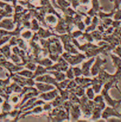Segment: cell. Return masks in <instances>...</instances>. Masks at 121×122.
I'll return each mask as SVG.
<instances>
[{
	"mask_svg": "<svg viewBox=\"0 0 121 122\" xmlns=\"http://www.w3.org/2000/svg\"><path fill=\"white\" fill-rule=\"evenodd\" d=\"M62 56L65 60L68 61V64H70L71 66L81 63L83 59L86 58V56L83 54H78L77 55L72 56L69 52H64L63 54H62Z\"/></svg>",
	"mask_w": 121,
	"mask_h": 122,
	"instance_id": "6da1fadb",
	"label": "cell"
},
{
	"mask_svg": "<svg viewBox=\"0 0 121 122\" xmlns=\"http://www.w3.org/2000/svg\"><path fill=\"white\" fill-rule=\"evenodd\" d=\"M106 59H102L100 56H98L97 57V60L94 63L93 66H92V68L91 69V75L93 76H96L97 74H98L101 69L102 68V65L105 64L106 63Z\"/></svg>",
	"mask_w": 121,
	"mask_h": 122,
	"instance_id": "7a4b0ae2",
	"label": "cell"
},
{
	"mask_svg": "<svg viewBox=\"0 0 121 122\" xmlns=\"http://www.w3.org/2000/svg\"><path fill=\"white\" fill-rule=\"evenodd\" d=\"M95 61V57H93L92 59H91L89 61L83 63L82 64V73L85 76H91L90 73H91V66L93 64V63Z\"/></svg>",
	"mask_w": 121,
	"mask_h": 122,
	"instance_id": "3957f363",
	"label": "cell"
},
{
	"mask_svg": "<svg viewBox=\"0 0 121 122\" xmlns=\"http://www.w3.org/2000/svg\"><path fill=\"white\" fill-rule=\"evenodd\" d=\"M81 109L80 107L78 105H77L76 104H73L70 109V113L71 115V119H73V121L78 120V118L80 117L81 114Z\"/></svg>",
	"mask_w": 121,
	"mask_h": 122,
	"instance_id": "277c9868",
	"label": "cell"
},
{
	"mask_svg": "<svg viewBox=\"0 0 121 122\" xmlns=\"http://www.w3.org/2000/svg\"><path fill=\"white\" fill-rule=\"evenodd\" d=\"M91 4H92V8L91 9H93L97 14L98 11H100L103 9V7L101 6L98 0H91Z\"/></svg>",
	"mask_w": 121,
	"mask_h": 122,
	"instance_id": "5b68a950",
	"label": "cell"
},
{
	"mask_svg": "<svg viewBox=\"0 0 121 122\" xmlns=\"http://www.w3.org/2000/svg\"><path fill=\"white\" fill-rule=\"evenodd\" d=\"M51 74H53L55 77H56V79L58 81H62L65 79L66 78V75L64 74H63L62 72H60L58 71H51L50 72Z\"/></svg>",
	"mask_w": 121,
	"mask_h": 122,
	"instance_id": "8992f818",
	"label": "cell"
},
{
	"mask_svg": "<svg viewBox=\"0 0 121 122\" xmlns=\"http://www.w3.org/2000/svg\"><path fill=\"white\" fill-rule=\"evenodd\" d=\"M91 34H92V36L93 37L94 39H96V40H101V39H103V34L98 30L93 31L91 32Z\"/></svg>",
	"mask_w": 121,
	"mask_h": 122,
	"instance_id": "52a82bcc",
	"label": "cell"
},
{
	"mask_svg": "<svg viewBox=\"0 0 121 122\" xmlns=\"http://www.w3.org/2000/svg\"><path fill=\"white\" fill-rule=\"evenodd\" d=\"M86 94L89 99H91V100L93 99H94V92H93V88H88L86 90Z\"/></svg>",
	"mask_w": 121,
	"mask_h": 122,
	"instance_id": "ba28073f",
	"label": "cell"
},
{
	"mask_svg": "<svg viewBox=\"0 0 121 122\" xmlns=\"http://www.w3.org/2000/svg\"><path fill=\"white\" fill-rule=\"evenodd\" d=\"M73 71V67H70L69 69H68L66 71V76L68 79H73L74 77H75V75H74V73L72 71Z\"/></svg>",
	"mask_w": 121,
	"mask_h": 122,
	"instance_id": "9c48e42d",
	"label": "cell"
},
{
	"mask_svg": "<svg viewBox=\"0 0 121 122\" xmlns=\"http://www.w3.org/2000/svg\"><path fill=\"white\" fill-rule=\"evenodd\" d=\"M83 38H85L88 42H92L93 41V37L92 36V34H88V32H85L83 34Z\"/></svg>",
	"mask_w": 121,
	"mask_h": 122,
	"instance_id": "30bf717a",
	"label": "cell"
},
{
	"mask_svg": "<svg viewBox=\"0 0 121 122\" xmlns=\"http://www.w3.org/2000/svg\"><path fill=\"white\" fill-rule=\"evenodd\" d=\"M73 73H74V75H75L76 77L80 76L81 74H83L82 69H81L79 67H74V68H73Z\"/></svg>",
	"mask_w": 121,
	"mask_h": 122,
	"instance_id": "8fae6325",
	"label": "cell"
},
{
	"mask_svg": "<svg viewBox=\"0 0 121 122\" xmlns=\"http://www.w3.org/2000/svg\"><path fill=\"white\" fill-rule=\"evenodd\" d=\"M111 2L114 4V9L117 10L121 8V0H111Z\"/></svg>",
	"mask_w": 121,
	"mask_h": 122,
	"instance_id": "7c38bea8",
	"label": "cell"
},
{
	"mask_svg": "<svg viewBox=\"0 0 121 122\" xmlns=\"http://www.w3.org/2000/svg\"><path fill=\"white\" fill-rule=\"evenodd\" d=\"M71 5H72L73 8L75 9H76V8H77L78 6L81 5V4H80V0H71Z\"/></svg>",
	"mask_w": 121,
	"mask_h": 122,
	"instance_id": "4fadbf2b",
	"label": "cell"
},
{
	"mask_svg": "<svg viewBox=\"0 0 121 122\" xmlns=\"http://www.w3.org/2000/svg\"><path fill=\"white\" fill-rule=\"evenodd\" d=\"M83 33L81 30H80V31H76L73 32L72 34L71 33V36H72L73 38H78V36L83 35Z\"/></svg>",
	"mask_w": 121,
	"mask_h": 122,
	"instance_id": "5bb4252c",
	"label": "cell"
},
{
	"mask_svg": "<svg viewBox=\"0 0 121 122\" xmlns=\"http://www.w3.org/2000/svg\"><path fill=\"white\" fill-rule=\"evenodd\" d=\"M47 20L50 23H56L57 21V18L53 15H51V16H48L47 17Z\"/></svg>",
	"mask_w": 121,
	"mask_h": 122,
	"instance_id": "9a60e30c",
	"label": "cell"
},
{
	"mask_svg": "<svg viewBox=\"0 0 121 122\" xmlns=\"http://www.w3.org/2000/svg\"><path fill=\"white\" fill-rule=\"evenodd\" d=\"M76 26H78V28L81 30V31H83V30H85V28H86V24H84L83 21H80V22H78L77 24H76Z\"/></svg>",
	"mask_w": 121,
	"mask_h": 122,
	"instance_id": "2e32d148",
	"label": "cell"
},
{
	"mask_svg": "<svg viewBox=\"0 0 121 122\" xmlns=\"http://www.w3.org/2000/svg\"><path fill=\"white\" fill-rule=\"evenodd\" d=\"M92 17L91 16H90L89 15L88 16H87L86 15V19H85V24L87 25V26H89L90 24H91V23L92 22Z\"/></svg>",
	"mask_w": 121,
	"mask_h": 122,
	"instance_id": "e0dca14e",
	"label": "cell"
},
{
	"mask_svg": "<svg viewBox=\"0 0 121 122\" xmlns=\"http://www.w3.org/2000/svg\"><path fill=\"white\" fill-rule=\"evenodd\" d=\"M114 54H117L120 57H121V46H118L116 48L114 49Z\"/></svg>",
	"mask_w": 121,
	"mask_h": 122,
	"instance_id": "ac0fdd59",
	"label": "cell"
},
{
	"mask_svg": "<svg viewBox=\"0 0 121 122\" xmlns=\"http://www.w3.org/2000/svg\"><path fill=\"white\" fill-rule=\"evenodd\" d=\"M90 2V0H80V4H88Z\"/></svg>",
	"mask_w": 121,
	"mask_h": 122,
	"instance_id": "d6986e66",
	"label": "cell"
},
{
	"mask_svg": "<svg viewBox=\"0 0 121 122\" xmlns=\"http://www.w3.org/2000/svg\"><path fill=\"white\" fill-rule=\"evenodd\" d=\"M67 1H68L69 2H71V0H67Z\"/></svg>",
	"mask_w": 121,
	"mask_h": 122,
	"instance_id": "ffe728a7",
	"label": "cell"
}]
</instances>
